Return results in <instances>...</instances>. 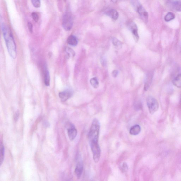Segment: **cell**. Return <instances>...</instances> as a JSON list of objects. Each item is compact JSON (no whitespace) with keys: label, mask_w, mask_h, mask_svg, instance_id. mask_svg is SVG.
<instances>
[{"label":"cell","mask_w":181,"mask_h":181,"mask_svg":"<svg viewBox=\"0 0 181 181\" xmlns=\"http://www.w3.org/2000/svg\"><path fill=\"white\" fill-rule=\"evenodd\" d=\"M32 18L35 22H37L39 20V16L36 12H33L32 14Z\"/></svg>","instance_id":"cell-24"},{"label":"cell","mask_w":181,"mask_h":181,"mask_svg":"<svg viewBox=\"0 0 181 181\" xmlns=\"http://www.w3.org/2000/svg\"><path fill=\"white\" fill-rule=\"evenodd\" d=\"M140 17L142 20L144 21L145 23L148 22V12L146 11L145 9L143 8L142 5H141L139 7L137 11Z\"/></svg>","instance_id":"cell-6"},{"label":"cell","mask_w":181,"mask_h":181,"mask_svg":"<svg viewBox=\"0 0 181 181\" xmlns=\"http://www.w3.org/2000/svg\"><path fill=\"white\" fill-rule=\"evenodd\" d=\"M112 43L113 45L116 49H121L122 47V43L120 41L118 40L117 38H114L112 39Z\"/></svg>","instance_id":"cell-17"},{"label":"cell","mask_w":181,"mask_h":181,"mask_svg":"<svg viewBox=\"0 0 181 181\" xmlns=\"http://www.w3.org/2000/svg\"><path fill=\"white\" fill-rule=\"evenodd\" d=\"M83 164L81 161H79L75 170V173L78 179H80L83 171Z\"/></svg>","instance_id":"cell-9"},{"label":"cell","mask_w":181,"mask_h":181,"mask_svg":"<svg viewBox=\"0 0 181 181\" xmlns=\"http://www.w3.org/2000/svg\"><path fill=\"white\" fill-rule=\"evenodd\" d=\"M72 91L67 90L59 93V97L62 102H65L70 98L73 95Z\"/></svg>","instance_id":"cell-7"},{"label":"cell","mask_w":181,"mask_h":181,"mask_svg":"<svg viewBox=\"0 0 181 181\" xmlns=\"http://www.w3.org/2000/svg\"><path fill=\"white\" fill-rule=\"evenodd\" d=\"M118 74V71L117 70H114L112 71V75L114 78H116Z\"/></svg>","instance_id":"cell-29"},{"label":"cell","mask_w":181,"mask_h":181,"mask_svg":"<svg viewBox=\"0 0 181 181\" xmlns=\"http://www.w3.org/2000/svg\"><path fill=\"white\" fill-rule=\"evenodd\" d=\"M128 164L126 162H123L121 168V170L123 172H127L128 170Z\"/></svg>","instance_id":"cell-23"},{"label":"cell","mask_w":181,"mask_h":181,"mask_svg":"<svg viewBox=\"0 0 181 181\" xmlns=\"http://www.w3.org/2000/svg\"><path fill=\"white\" fill-rule=\"evenodd\" d=\"M68 136L71 141H73L76 138L77 134V130L75 127L72 125L68 130Z\"/></svg>","instance_id":"cell-8"},{"label":"cell","mask_w":181,"mask_h":181,"mask_svg":"<svg viewBox=\"0 0 181 181\" xmlns=\"http://www.w3.org/2000/svg\"><path fill=\"white\" fill-rule=\"evenodd\" d=\"M5 155V148L2 144L1 146V157H0V164L1 165L4 159Z\"/></svg>","instance_id":"cell-20"},{"label":"cell","mask_w":181,"mask_h":181,"mask_svg":"<svg viewBox=\"0 0 181 181\" xmlns=\"http://www.w3.org/2000/svg\"><path fill=\"white\" fill-rule=\"evenodd\" d=\"M152 79H153V75L151 73H149L147 75L144 85L145 90H147L149 88L151 83Z\"/></svg>","instance_id":"cell-13"},{"label":"cell","mask_w":181,"mask_h":181,"mask_svg":"<svg viewBox=\"0 0 181 181\" xmlns=\"http://www.w3.org/2000/svg\"><path fill=\"white\" fill-rule=\"evenodd\" d=\"M134 108L136 110H139L141 107V105L140 103L139 102H136L134 105Z\"/></svg>","instance_id":"cell-25"},{"label":"cell","mask_w":181,"mask_h":181,"mask_svg":"<svg viewBox=\"0 0 181 181\" xmlns=\"http://www.w3.org/2000/svg\"><path fill=\"white\" fill-rule=\"evenodd\" d=\"M105 14L114 21L117 20L119 16V13L117 11L113 9L107 11L106 12Z\"/></svg>","instance_id":"cell-10"},{"label":"cell","mask_w":181,"mask_h":181,"mask_svg":"<svg viewBox=\"0 0 181 181\" xmlns=\"http://www.w3.org/2000/svg\"><path fill=\"white\" fill-rule=\"evenodd\" d=\"M90 83L91 85L95 89H97L99 86V82L98 81L97 79L94 77L91 79Z\"/></svg>","instance_id":"cell-19"},{"label":"cell","mask_w":181,"mask_h":181,"mask_svg":"<svg viewBox=\"0 0 181 181\" xmlns=\"http://www.w3.org/2000/svg\"><path fill=\"white\" fill-rule=\"evenodd\" d=\"M1 29L8 53L12 58L15 59L17 55V47L12 32L4 25L1 26Z\"/></svg>","instance_id":"cell-1"},{"label":"cell","mask_w":181,"mask_h":181,"mask_svg":"<svg viewBox=\"0 0 181 181\" xmlns=\"http://www.w3.org/2000/svg\"><path fill=\"white\" fill-rule=\"evenodd\" d=\"M114 3H115L119 1V0H111Z\"/></svg>","instance_id":"cell-31"},{"label":"cell","mask_w":181,"mask_h":181,"mask_svg":"<svg viewBox=\"0 0 181 181\" xmlns=\"http://www.w3.org/2000/svg\"><path fill=\"white\" fill-rule=\"evenodd\" d=\"M101 61L102 62V64H103V65H105V64H106V61L105 59L103 58L102 60H101Z\"/></svg>","instance_id":"cell-30"},{"label":"cell","mask_w":181,"mask_h":181,"mask_svg":"<svg viewBox=\"0 0 181 181\" xmlns=\"http://www.w3.org/2000/svg\"><path fill=\"white\" fill-rule=\"evenodd\" d=\"M131 3L136 11H137L138 9L141 5L139 0H131Z\"/></svg>","instance_id":"cell-21"},{"label":"cell","mask_w":181,"mask_h":181,"mask_svg":"<svg viewBox=\"0 0 181 181\" xmlns=\"http://www.w3.org/2000/svg\"><path fill=\"white\" fill-rule=\"evenodd\" d=\"M19 112H15V115H14V120L16 122H17L18 120L19 119Z\"/></svg>","instance_id":"cell-28"},{"label":"cell","mask_w":181,"mask_h":181,"mask_svg":"<svg viewBox=\"0 0 181 181\" xmlns=\"http://www.w3.org/2000/svg\"><path fill=\"white\" fill-rule=\"evenodd\" d=\"M175 15L172 12H169L165 16L164 19L166 22H169L175 19Z\"/></svg>","instance_id":"cell-18"},{"label":"cell","mask_w":181,"mask_h":181,"mask_svg":"<svg viewBox=\"0 0 181 181\" xmlns=\"http://www.w3.org/2000/svg\"><path fill=\"white\" fill-rule=\"evenodd\" d=\"M173 85L177 87L181 88V74H179L174 79L173 81Z\"/></svg>","instance_id":"cell-16"},{"label":"cell","mask_w":181,"mask_h":181,"mask_svg":"<svg viewBox=\"0 0 181 181\" xmlns=\"http://www.w3.org/2000/svg\"><path fill=\"white\" fill-rule=\"evenodd\" d=\"M100 124L98 120L95 118L93 120L92 125L89 133V139L91 147L99 146V139Z\"/></svg>","instance_id":"cell-2"},{"label":"cell","mask_w":181,"mask_h":181,"mask_svg":"<svg viewBox=\"0 0 181 181\" xmlns=\"http://www.w3.org/2000/svg\"><path fill=\"white\" fill-rule=\"evenodd\" d=\"M64 1H66V0H64Z\"/></svg>","instance_id":"cell-33"},{"label":"cell","mask_w":181,"mask_h":181,"mask_svg":"<svg viewBox=\"0 0 181 181\" xmlns=\"http://www.w3.org/2000/svg\"><path fill=\"white\" fill-rule=\"evenodd\" d=\"M141 130V126L138 125H136L131 128L130 133L132 135H137L140 133Z\"/></svg>","instance_id":"cell-11"},{"label":"cell","mask_w":181,"mask_h":181,"mask_svg":"<svg viewBox=\"0 0 181 181\" xmlns=\"http://www.w3.org/2000/svg\"></svg>","instance_id":"cell-32"},{"label":"cell","mask_w":181,"mask_h":181,"mask_svg":"<svg viewBox=\"0 0 181 181\" xmlns=\"http://www.w3.org/2000/svg\"><path fill=\"white\" fill-rule=\"evenodd\" d=\"M73 20L72 15L71 12H67L64 14L63 19L62 26L64 29L69 31L72 28Z\"/></svg>","instance_id":"cell-3"},{"label":"cell","mask_w":181,"mask_h":181,"mask_svg":"<svg viewBox=\"0 0 181 181\" xmlns=\"http://www.w3.org/2000/svg\"><path fill=\"white\" fill-rule=\"evenodd\" d=\"M171 6L173 9L177 12H181V1L175 0L171 2Z\"/></svg>","instance_id":"cell-12"},{"label":"cell","mask_w":181,"mask_h":181,"mask_svg":"<svg viewBox=\"0 0 181 181\" xmlns=\"http://www.w3.org/2000/svg\"><path fill=\"white\" fill-rule=\"evenodd\" d=\"M28 26L29 31L32 33L33 32V25L31 22H29L28 23Z\"/></svg>","instance_id":"cell-27"},{"label":"cell","mask_w":181,"mask_h":181,"mask_svg":"<svg viewBox=\"0 0 181 181\" xmlns=\"http://www.w3.org/2000/svg\"><path fill=\"white\" fill-rule=\"evenodd\" d=\"M66 50H67L66 51H67V53L69 56H74L75 55L74 52L70 48H68Z\"/></svg>","instance_id":"cell-26"},{"label":"cell","mask_w":181,"mask_h":181,"mask_svg":"<svg viewBox=\"0 0 181 181\" xmlns=\"http://www.w3.org/2000/svg\"><path fill=\"white\" fill-rule=\"evenodd\" d=\"M128 27L131 32L134 40L136 42L139 40V36L138 34V27L135 22L133 21H130L128 24Z\"/></svg>","instance_id":"cell-5"},{"label":"cell","mask_w":181,"mask_h":181,"mask_svg":"<svg viewBox=\"0 0 181 181\" xmlns=\"http://www.w3.org/2000/svg\"><path fill=\"white\" fill-rule=\"evenodd\" d=\"M146 103L150 114H154L158 109L159 103L157 100L153 97H148L146 99Z\"/></svg>","instance_id":"cell-4"},{"label":"cell","mask_w":181,"mask_h":181,"mask_svg":"<svg viewBox=\"0 0 181 181\" xmlns=\"http://www.w3.org/2000/svg\"><path fill=\"white\" fill-rule=\"evenodd\" d=\"M32 4L36 8H39L40 6V0H31Z\"/></svg>","instance_id":"cell-22"},{"label":"cell","mask_w":181,"mask_h":181,"mask_svg":"<svg viewBox=\"0 0 181 181\" xmlns=\"http://www.w3.org/2000/svg\"><path fill=\"white\" fill-rule=\"evenodd\" d=\"M67 43L69 45L76 46L78 44V39L74 35H71L68 37Z\"/></svg>","instance_id":"cell-14"},{"label":"cell","mask_w":181,"mask_h":181,"mask_svg":"<svg viewBox=\"0 0 181 181\" xmlns=\"http://www.w3.org/2000/svg\"><path fill=\"white\" fill-rule=\"evenodd\" d=\"M44 83L45 85L48 87L50 84V76L49 71L47 68L44 69Z\"/></svg>","instance_id":"cell-15"}]
</instances>
